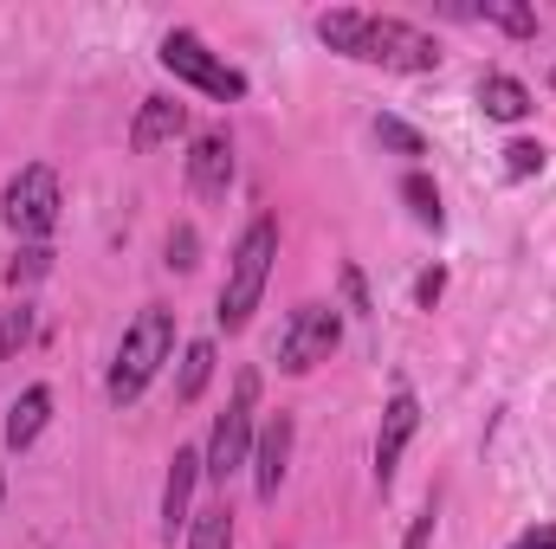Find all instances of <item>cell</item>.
Masks as SVG:
<instances>
[{
	"instance_id": "cell-1",
	"label": "cell",
	"mask_w": 556,
	"mask_h": 549,
	"mask_svg": "<svg viewBox=\"0 0 556 549\" xmlns=\"http://www.w3.org/2000/svg\"><path fill=\"white\" fill-rule=\"evenodd\" d=\"M317 39L356 65H382V72H440V39L420 33L395 13H369V7H330L317 13Z\"/></svg>"
},
{
	"instance_id": "cell-2",
	"label": "cell",
	"mask_w": 556,
	"mask_h": 549,
	"mask_svg": "<svg viewBox=\"0 0 556 549\" xmlns=\"http://www.w3.org/2000/svg\"><path fill=\"white\" fill-rule=\"evenodd\" d=\"M273 266H278V220L273 214H253L247 233L233 240L227 278H220V310H214V317H220L227 336L253 323V310H260V297H266V284H273Z\"/></svg>"
},
{
	"instance_id": "cell-3",
	"label": "cell",
	"mask_w": 556,
	"mask_h": 549,
	"mask_svg": "<svg viewBox=\"0 0 556 549\" xmlns=\"http://www.w3.org/2000/svg\"><path fill=\"white\" fill-rule=\"evenodd\" d=\"M175 356V310H162V304H142L137 323L124 330V343H117V356H111V382H104V395H111V408H130L142 388L162 375V362Z\"/></svg>"
},
{
	"instance_id": "cell-4",
	"label": "cell",
	"mask_w": 556,
	"mask_h": 549,
	"mask_svg": "<svg viewBox=\"0 0 556 549\" xmlns=\"http://www.w3.org/2000/svg\"><path fill=\"white\" fill-rule=\"evenodd\" d=\"M253 439H260V369H240L233 401L214 413V433L201 446V465L214 485H227L240 465H253Z\"/></svg>"
},
{
	"instance_id": "cell-5",
	"label": "cell",
	"mask_w": 556,
	"mask_h": 549,
	"mask_svg": "<svg viewBox=\"0 0 556 549\" xmlns=\"http://www.w3.org/2000/svg\"><path fill=\"white\" fill-rule=\"evenodd\" d=\"M155 59H162V72H175L181 85H194V91L214 98V104H240V98H247V72L227 65L194 26H168L162 46H155Z\"/></svg>"
},
{
	"instance_id": "cell-6",
	"label": "cell",
	"mask_w": 556,
	"mask_h": 549,
	"mask_svg": "<svg viewBox=\"0 0 556 549\" xmlns=\"http://www.w3.org/2000/svg\"><path fill=\"white\" fill-rule=\"evenodd\" d=\"M0 214H7V227H13L26 246H46L52 227H59V175H52L46 162H26V168L7 181V194H0Z\"/></svg>"
},
{
	"instance_id": "cell-7",
	"label": "cell",
	"mask_w": 556,
	"mask_h": 549,
	"mask_svg": "<svg viewBox=\"0 0 556 549\" xmlns=\"http://www.w3.org/2000/svg\"><path fill=\"white\" fill-rule=\"evenodd\" d=\"M337 343H343L337 304H298V310L285 317V330H278V369H285V375H311L317 362L337 356Z\"/></svg>"
},
{
	"instance_id": "cell-8",
	"label": "cell",
	"mask_w": 556,
	"mask_h": 549,
	"mask_svg": "<svg viewBox=\"0 0 556 549\" xmlns=\"http://www.w3.org/2000/svg\"><path fill=\"white\" fill-rule=\"evenodd\" d=\"M415 433H420V401H415V388L402 382V388L389 395V408H382V426H376V485H382V491L395 485L402 452H408Z\"/></svg>"
},
{
	"instance_id": "cell-9",
	"label": "cell",
	"mask_w": 556,
	"mask_h": 549,
	"mask_svg": "<svg viewBox=\"0 0 556 549\" xmlns=\"http://www.w3.org/2000/svg\"><path fill=\"white\" fill-rule=\"evenodd\" d=\"M188 188L201 201H227V188H233V137L227 130H201L188 142Z\"/></svg>"
},
{
	"instance_id": "cell-10",
	"label": "cell",
	"mask_w": 556,
	"mask_h": 549,
	"mask_svg": "<svg viewBox=\"0 0 556 549\" xmlns=\"http://www.w3.org/2000/svg\"><path fill=\"white\" fill-rule=\"evenodd\" d=\"M291 439H298L291 413L260 420V439H253V491H260V505H273L278 485H285V472H291Z\"/></svg>"
},
{
	"instance_id": "cell-11",
	"label": "cell",
	"mask_w": 556,
	"mask_h": 549,
	"mask_svg": "<svg viewBox=\"0 0 556 549\" xmlns=\"http://www.w3.org/2000/svg\"><path fill=\"white\" fill-rule=\"evenodd\" d=\"M201 446H175V459H168V478H162V537L175 544V531L181 524H194L188 518V505H194V485H201Z\"/></svg>"
},
{
	"instance_id": "cell-12",
	"label": "cell",
	"mask_w": 556,
	"mask_h": 549,
	"mask_svg": "<svg viewBox=\"0 0 556 549\" xmlns=\"http://www.w3.org/2000/svg\"><path fill=\"white\" fill-rule=\"evenodd\" d=\"M175 137H188V104L181 98H142L137 124H130V149L155 155L162 142H175Z\"/></svg>"
},
{
	"instance_id": "cell-13",
	"label": "cell",
	"mask_w": 556,
	"mask_h": 549,
	"mask_svg": "<svg viewBox=\"0 0 556 549\" xmlns=\"http://www.w3.org/2000/svg\"><path fill=\"white\" fill-rule=\"evenodd\" d=\"M531 104H538V98H531L525 78H511V72H485V78H479V111H485L492 124H525Z\"/></svg>"
},
{
	"instance_id": "cell-14",
	"label": "cell",
	"mask_w": 556,
	"mask_h": 549,
	"mask_svg": "<svg viewBox=\"0 0 556 549\" xmlns=\"http://www.w3.org/2000/svg\"><path fill=\"white\" fill-rule=\"evenodd\" d=\"M46 420H52V388H46V382L20 388V401L7 408V446H13V452H26V446L46 433Z\"/></svg>"
},
{
	"instance_id": "cell-15",
	"label": "cell",
	"mask_w": 556,
	"mask_h": 549,
	"mask_svg": "<svg viewBox=\"0 0 556 549\" xmlns=\"http://www.w3.org/2000/svg\"><path fill=\"white\" fill-rule=\"evenodd\" d=\"M214 382V343L207 336H194L188 349H181V369H175V401L188 408V401H201V388Z\"/></svg>"
},
{
	"instance_id": "cell-16",
	"label": "cell",
	"mask_w": 556,
	"mask_h": 549,
	"mask_svg": "<svg viewBox=\"0 0 556 549\" xmlns=\"http://www.w3.org/2000/svg\"><path fill=\"white\" fill-rule=\"evenodd\" d=\"M402 201H408V214H415L420 227H433V233L446 227V214H440V188L427 181V168H408V175H402Z\"/></svg>"
},
{
	"instance_id": "cell-17",
	"label": "cell",
	"mask_w": 556,
	"mask_h": 549,
	"mask_svg": "<svg viewBox=\"0 0 556 549\" xmlns=\"http://www.w3.org/2000/svg\"><path fill=\"white\" fill-rule=\"evenodd\" d=\"M33 330H39V310H33L26 297H13V310L0 317V362H13V356L33 343Z\"/></svg>"
},
{
	"instance_id": "cell-18",
	"label": "cell",
	"mask_w": 556,
	"mask_h": 549,
	"mask_svg": "<svg viewBox=\"0 0 556 549\" xmlns=\"http://www.w3.org/2000/svg\"><path fill=\"white\" fill-rule=\"evenodd\" d=\"M188 549H233V511H227V505L201 511L194 531H188Z\"/></svg>"
},
{
	"instance_id": "cell-19",
	"label": "cell",
	"mask_w": 556,
	"mask_h": 549,
	"mask_svg": "<svg viewBox=\"0 0 556 549\" xmlns=\"http://www.w3.org/2000/svg\"><path fill=\"white\" fill-rule=\"evenodd\" d=\"M479 20L505 26L511 39H538V13H531V7H511V0H485V7H479Z\"/></svg>"
},
{
	"instance_id": "cell-20",
	"label": "cell",
	"mask_w": 556,
	"mask_h": 549,
	"mask_svg": "<svg viewBox=\"0 0 556 549\" xmlns=\"http://www.w3.org/2000/svg\"><path fill=\"white\" fill-rule=\"evenodd\" d=\"M46 272H52V246H20V259L7 266V284H13V297H20V291H33V284H39Z\"/></svg>"
},
{
	"instance_id": "cell-21",
	"label": "cell",
	"mask_w": 556,
	"mask_h": 549,
	"mask_svg": "<svg viewBox=\"0 0 556 549\" xmlns=\"http://www.w3.org/2000/svg\"><path fill=\"white\" fill-rule=\"evenodd\" d=\"M376 142L395 149V155H427V137L415 124H402V117H376Z\"/></svg>"
},
{
	"instance_id": "cell-22",
	"label": "cell",
	"mask_w": 556,
	"mask_h": 549,
	"mask_svg": "<svg viewBox=\"0 0 556 549\" xmlns=\"http://www.w3.org/2000/svg\"><path fill=\"white\" fill-rule=\"evenodd\" d=\"M505 175H511V181H531V175H544V142H531V137L505 142Z\"/></svg>"
},
{
	"instance_id": "cell-23",
	"label": "cell",
	"mask_w": 556,
	"mask_h": 549,
	"mask_svg": "<svg viewBox=\"0 0 556 549\" xmlns=\"http://www.w3.org/2000/svg\"><path fill=\"white\" fill-rule=\"evenodd\" d=\"M201 266V240H194V227H175L168 233V272H194Z\"/></svg>"
},
{
	"instance_id": "cell-24",
	"label": "cell",
	"mask_w": 556,
	"mask_h": 549,
	"mask_svg": "<svg viewBox=\"0 0 556 549\" xmlns=\"http://www.w3.org/2000/svg\"><path fill=\"white\" fill-rule=\"evenodd\" d=\"M446 297V266H427V272L415 278V310H433Z\"/></svg>"
},
{
	"instance_id": "cell-25",
	"label": "cell",
	"mask_w": 556,
	"mask_h": 549,
	"mask_svg": "<svg viewBox=\"0 0 556 549\" xmlns=\"http://www.w3.org/2000/svg\"><path fill=\"white\" fill-rule=\"evenodd\" d=\"M343 297H350V310H356V317H369V284H363L356 266H343Z\"/></svg>"
},
{
	"instance_id": "cell-26",
	"label": "cell",
	"mask_w": 556,
	"mask_h": 549,
	"mask_svg": "<svg viewBox=\"0 0 556 549\" xmlns=\"http://www.w3.org/2000/svg\"><path fill=\"white\" fill-rule=\"evenodd\" d=\"M433 524H440V518H433V505H427V511H420L415 524H408V537H402V549H433Z\"/></svg>"
},
{
	"instance_id": "cell-27",
	"label": "cell",
	"mask_w": 556,
	"mask_h": 549,
	"mask_svg": "<svg viewBox=\"0 0 556 549\" xmlns=\"http://www.w3.org/2000/svg\"><path fill=\"white\" fill-rule=\"evenodd\" d=\"M505 549H556V524H531V531H518Z\"/></svg>"
},
{
	"instance_id": "cell-28",
	"label": "cell",
	"mask_w": 556,
	"mask_h": 549,
	"mask_svg": "<svg viewBox=\"0 0 556 549\" xmlns=\"http://www.w3.org/2000/svg\"><path fill=\"white\" fill-rule=\"evenodd\" d=\"M0 505H7V478H0Z\"/></svg>"
},
{
	"instance_id": "cell-29",
	"label": "cell",
	"mask_w": 556,
	"mask_h": 549,
	"mask_svg": "<svg viewBox=\"0 0 556 549\" xmlns=\"http://www.w3.org/2000/svg\"><path fill=\"white\" fill-rule=\"evenodd\" d=\"M551 85H556V72H551Z\"/></svg>"
}]
</instances>
